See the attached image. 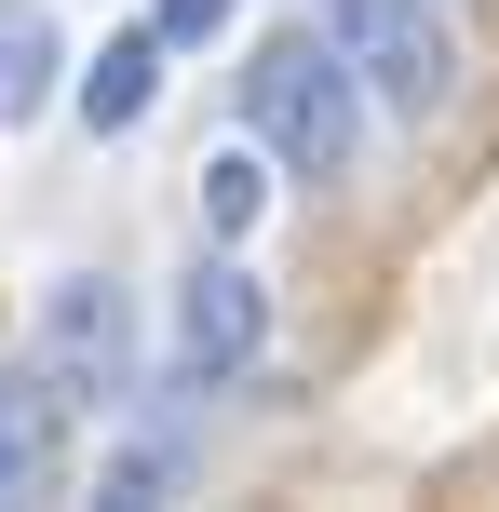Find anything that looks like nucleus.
Returning a JSON list of instances; mask_svg holds the SVG:
<instances>
[{
  "label": "nucleus",
  "instance_id": "nucleus-9",
  "mask_svg": "<svg viewBox=\"0 0 499 512\" xmlns=\"http://www.w3.org/2000/svg\"><path fill=\"white\" fill-rule=\"evenodd\" d=\"M189 203H203V243H243V230H257V203H270V162H257V149H203Z\"/></svg>",
  "mask_w": 499,
  "mask_h": 512
},
{
  "label": "nucleus",
  "instance_id": "nucleus-10",
  "mask_svg": "<svg viewBox=\"0 0 499 512\" xmlns=\"http://www.w3.org/2000/svg\"><path fill=\"white\" fill-rule=\"evenodd\" d=\"M230 14H243V0H162L149 27H162V54H203V41H216V27H230Z\"/></svg>",
  "mask_w": 499,
  "mask_h": 512
},
{
  "label": "nucleus",
  "instance_id": "nucleus-1",
  "mask_svg": "<svg viewBox=\"0 0 499 512\" xmlns=\"http://www.w3.org/2000/svg\"><path fill=\"white\" fill-rule=\"evenodd\" d=\"M243 122H257V149L284 162L297 189H338L351 162H365V81H351V54L324 41V27H270V41L243 54Z\"/></svg>",
  "mask_w": 499,
  "mask_h": 512
},
{
  "label": "nucleus",
  "instance_id": "nucleus-8",
  "mask_svg": "<svg viewBox=\"0 0 499 512\" xmlns=\"http://www.w3.org/2000/svg\"><path fill=\"white\" fill-rule=\"evenodd\" d=\"M122 512H162V499H189V418H135L122 445H108V472H95Z\"/></svg>",
  "mask_w": 499,
  "mask_h": 512
},
{
  "label": "nucleus",
  "instance_id": "nucleus-7",
  "mask_svg": "<svg viewBox=\"0 0 499 512\" xmlns=\"http://www.w3.org/2000/svg\"><path fill=\"white\" fill-rule=\"evenodd\" d=\"M54 95H68V41H54V14H41V0H0V135L41 122Z\"/></svg>",
  "mask_w": 499,
  "mask_h": 512
},
{
  "label": "nucleus",
  "instance_id": "nucleus-4",
  "mask_svg": "<svg viewBox=\"0 0 499 512\" xmlns=\"http://www.w3.org/2000/svg\"><path fill=\"white\" fill-rule=\"evenodd\" d=\"M257 351H270V283L216 243L203 270L176 283V391H243Z\"/></svg>",
  "mask_w": 499,
  "mask_h": 512
},
{
  "label": "nucleus",
  "instance_id": "nucleus-2",
  "mask_svg": "<svg viewBox=\"0 0 499 512\" xmlns=\"http://www.w3.org/2000/svg\"><path fill=\"white\" fill-rule=\"evenodd\" d=\"M311 27L351 54V81H365L378 108H405V122H432V108L459 95V27L432 14V0H311Z\"/></svg>",
  "mask_w": 499,
  "mask_h": 512
},
{
  "label": "nucleus",
  "instance_id": "nucleus-6",
  "mask_svg": "<svg viewBox=\"0 0 499 512\" xmlns=\"http://www.w3.org/2000/svg\"><path fill=\"white\" fill-rule=\"evenodd\" d=\"M68 108H81V135H135L162 108V27H108V54L68 81Z\"/></svg>",
  "mask_w": 499,
  "mask_h": 512
},
{
  "label": "nucleus",
  "instance_id": "nucleus-3",
  "mask_svg": "<svg viewBox=\"0 0 499 512\" xmlns=\"http://www.w3.org/2000/svg\"><path fill=\"white\" fill-rule=\"evenodd\" d=\"M27 364L68 391V418H122V391H135V310H122V283L68 270L41 297V351H27Z\"/></svg>",
  "mask_w": 499,
  "mask_h": 512
},
{
  "label": "nucleus",
  "instance_id": "nucleus-5",
  "mask_svg": "<svg viewBox=\"0 0 499 512\" xmlns=\"http://www.w3.org/2000/svg\"><path fill=\"white\" fill-rule=\"evenodd\" d=\"M54 472H68V391L41 364H14L0 378V499H41Z\"/></svg>",
  "mask_w": 499,
  "mask_h": 512
}]
</instances>
